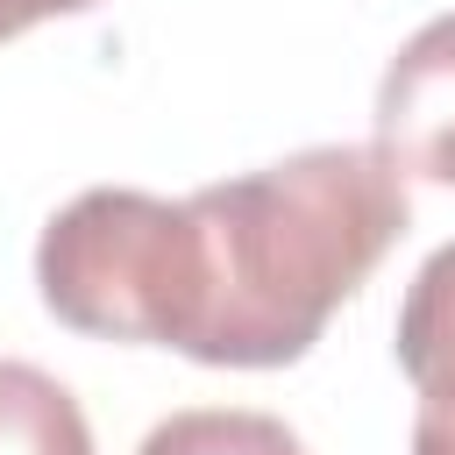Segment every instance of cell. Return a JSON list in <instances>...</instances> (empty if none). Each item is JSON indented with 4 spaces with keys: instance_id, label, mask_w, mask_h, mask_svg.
Wrapping results in <instances>:
<instances>
[{
    "instance_id": "1",
    "label": "cell",
    "mask_w": 455,
    "mask_h": 455,
    "mask_svg": "<svg viewBox=\"0 0 455 455\" xmlns=\"http://www.w3.org/2000/svg\"><path fill=\"white\" fill-rule=\"evenodd\" d=\"M192 277L178 355L213 370L299 363L327 313L370 284L412 220L405 178L377 142H320L270 171L199 185L185 199Z\"/></svg>"
},
{
    "instance_id": "2",
    "label": "cell",
    "mask_w": 455,
    "mask_h": 455,
    "mask_svg": "<svg viewBox=\"0 0 455 455\" xmlns=\"http://www.w3.org/2000/svg\"><path fill=\"white\" fill-rule=\"evenodd\" d=\"M192 277V220L185 199H156L135 185H92L64 213H50L36 242L43 306L100 341H178Z\"/></svg>"
},
{
    "instance_id": "3",
    "label": "cell",
    "mask_w": 455,
    "mask_h": 455,
    "mask_svg": "<svg viewBox=\"0 0 455 455\" xmlns=\"http://www.w3.org/2000/svg\"><path fill=\"white\" fill-rule=\"evenodd\" d=\"M377 156L398 178L455 185V14L398 43L377 85Z\"/></svg>"
},
{
    "instance_id": "4",
    "label": "cell",
    "mask_w": 455,
    "mask_h": 455,
    "mask_svg": "<svg viewBox=\"0 0 455 455\" xmlns=\"http://www.w3.org/2000/svg\"><path fill=\"white\" fill-rule=\"evenodd\" d=\"M0 455H92L78 398L50 370L14 355H0Z\"/></svg>"
},
{
    "instance_id": "5",
    "label": "cell",
    "mask_w": 455,
    "mask_h": 455,
    "mask_svg": "<svg viewBox=\"0 0 455 455\" xmlns=\"http://www.w3.org/2000/svg\"><path fill=\"white\" fill-rule=\"evenodd\" d=\"M398 370L412 377V391H448L455 384V242L434 249L398 306Z\"/></svg>"
},
{
    "instance_id": "6",
    "label": "cell",
    "mask_w": 455,
    "mask_h": 455,
    "mask_svg": "<svg viewBox=\"0 0 455 455\" xmlns=\"http://www.w3.org/2000/svg\"><path fill=\"white\" fill-rule=\"evenodd\" d=\"M135 455H306V448L270 412H249V405H192V412L156 419Z\"/></svg>"
},
{
    "instance_id": "7",
    "label": "cell",
    "mask_w": 455,
    "mask_h": 455,
    "mask_svg": "<svg viewBox=\"0 0 455 455\" xmlns=\"http://www.w3.org/2000/svg\"><path fill=\"white\" fill-rule=\"evenodd\" d=\"M412 455H455V384H448V391H419Z\"/></svg>"
},
{
    "instance_id": "8",
    "label": "cell",
    "mask_w": 455,
    "mask_h": 455,
    "mask_svg": "<svg viewBox=\"0 0 455 455\" xmlns=\"http://www.w3.org/2000/svg\"><path fill=\"white\" fill-rule=\"evenodd\" d=\"M85 7H100V0H0V43H14L43 14H85Z\"/></svg>"
}]
</instances>
